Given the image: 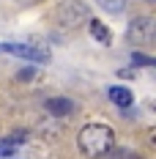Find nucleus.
I'll return each instance as SVG.
<instances>
[{
    "mask_svg": "<svg viewBox=\"0 0 156 159\" xmlns=\"http://www.w3.org/2000/svg\"><path fill=\"white\" fill-rule=\"evenodd\" d=\"M25 140H28V132H22V129H16V132H11V134L0 137V157L8 159L19 145H25Z\"/></svg>",
    "mask_w": 156,
    "mask_h": 159,
    "instance_id": "nucleus-6",
    "label": "nucleus"
},
{
    "mask_svg": "<svg viewBox=\"0 0 156 159\" xmlns=\"http://www.w3.org/2000/svg\"><path fill=\"white\" fill-rule=\"evenodd\" d=\"M44 110L49 115H55V118H66V115H71V112L77 110V104H74V99H69V96H52L44 102Z\"/></svg>",
    "mask_w": 156,
    "mask_h": 159,
    "instance_id": "nucleus-5",
    "label": "nucleus"
},
{
    "mask_svg": "<svg viewBox=\"0 0 156 159\" xmlns=\"http://www.w3.org/2000/svg\"><path fill=\"white\" fill-rule=\"evenodd\" d=\"M8 159H11V157H8Z\"/></svg>",
    "mask_w": 156,
    "mask_h": 159,
    "instance_id": "nucleus-14",
    "label": "nucleus"
},
{
    "mask_svg": "<svg viewBox=\"0 0 156 159\" xmlns=\"http://www.w3.org/2000/svg\"><path fill=\"white\" fill-rule=\"evenodd\" d=\"M131 66H156V61L151 55H145V52H131Z\"/></svg>",
    "mask_w": 156,
    "mask_h": 159,
    "instance_id": "nucleus-11",
    "label": "nucleus"
},
{
    "mask_svg": "<svg viewBox=\"0 0 156 159\" xmlns=\"http://www.w3.org/2000/svg\"><path fill=\"white\" fill-rule=\"evenodd\" d=\"M55 19H58V25L69 28V30H74V28H79V25H88L91 11H88V6H85L82 0H66V3L58 6Z\"/></svg>",
    "mask_w": 156,
    "mask_h": 159,
    "instance_id": "nucleus-2",
    "label": "nucleus"
},
{
    "mask_svg": "<svg viewBox=\"0 0 156 159\" xmlns=\"http://www.w3.org/2000/svg\"><path fill=\"white\" fill-rule=\"evenodd\" d=\"M101 159H142L140 154H134V151H129V148H121V145H115L112 151H107Z\"/></svg>",
    "mask_w": 156,
    "mask_h": 159,
    "instance_id": "nucleus-9",
    "label": "nucleus"
},
{
    "mask_svg": "<svg viewBox=\"0 0 156 159\" xmlns=\"http://www.w3.org/2000/svg\"><path fill=\"white\" fill-rule=\"evenodd\" d=\"M0 52H11L22 61H30V63H49V49L36 47V44H16V41H8V44H0Z\"/></svg>",
    "mask_w": 156,
    "mask_h": 159,
    "instance_id": "nucleus-4",
    "label": "nucleus"
},
{
    "mask_svg": "<svg viewBox=\"0 0 156 159\" xmlns=\"http://www.w3.org/2000/svg\"><path fill=\"white\" fill-rule=\"evenodd\" d=\"M154 16H134L131 22H129V28H126V39L134 44V47H148L151 41H154Z\"/></svg>",
    "mask_w": 156,
    "mask_h": 159,
    "instance_id": "nucleus-3",
    "label": "nucleus"
},
{
    "mask_svg": "<svg viewBox=\"0 0 156 159\" xmlns=\"http://www.w3.org/2000/svg\"><path fill=\"white\" fill-rule=\"evenodd\" d=\"M145 3H154V0H145Z\"/></svg>",
    "mask_w": 156,
    "mask_h": 159,
    "instance_id": "nucleus-13",
    "label": "nucleus"
},
{
    "mask_svg": "<svg viewBox=\"0 0 156 159\" xmlns=\"http://www.w3.org/2000/svg\"><path fill=\"white\" fill-rule=\"evenodd\" d=\"M33 74H36V71L28 66V69H19V71H16V80H19V82H28V80H33Z\"/></svg>",
    "mask_w": 156,
    "mask_h": 159,
    "instance_id": "nucleus-12",
    "label": "nucleus"
},
{
    "mask_svg": "<svg viewBox=\"0 0 156 159\" xmlns=\"http://www.w3.org/2000/svg\"><path fill=\"white\" fill-rule=\"evenodd\" d=\"M96 3H99L107 14H121L126 8V0H96Z\"/></svg>",
    "mask_w": 156,
    "mask_h": 159,
    "instance_id": "nucleus-10",
    "label": "nucleus"
},
{
    "mask_svg": "<svg viewBox=\"0 0 156 159\" xmlns=\"http://www.w3.org/2000/svg\"><path fill=\"white\" fill-rule=\"evenodd\" d=\"M77 145L85 157L101 159L107 151L115 148V132L107 124H85L77 134Z\"/></svg>",
    "mask_w": 156,
    "mask_h": 159,
    "instance_id": "nucleus-1",
    "label": "nucleus"
},
{
    "mask_svg": "<svg viewBox=\"0 0 156 159\" xmlns=\"http://www.w3.org/2000/svg\"><path fill=\"white\" fill-rule=\"evenodd\" d=\"M88 28H91V36H93L99 44H112V33L104 22H99V19H88Z\"/></svg>",
    "mask_w": 156,
    "mask_h": 159,
    "instance_id": "nucleus-8",
    "label": "nucleus"
},
{
    "mask_svg": "<svg viewBox=\"0 0 156 159\" xmlns=\"http://www.w3.org/2000/svg\"><path fill=\"white\" fill-rule=\"evenodd\" d=\"M107 96H109V102H112L115 107H121V110H126V107L134 104V93H131L126 85H109Z\"/></svg>",
    "mask_w": 156,
    "mask_h": 159,
    "instance_id": "nucleus-7",
    "label": "nucleus"
}]
</instances>
